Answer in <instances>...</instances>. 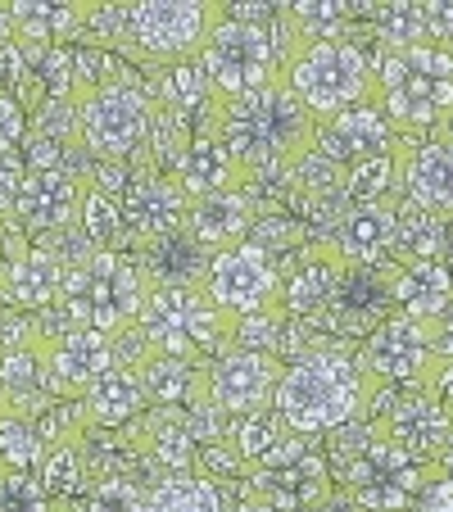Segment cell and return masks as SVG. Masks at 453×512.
Wrapping results in <instances>:
<instances>
[{
  "label": "cell",
  "instance_id": "46",
  "mask_svg": "<svg viewBox=\"0 0 453 512\" xmlns=\"http://www.w3.org/2000/svg\"><path fill=\"white\" fill-rule=\"evenodd\" d=\"M227 512H277V508H272V503H263V499H254V494H250V499H241L236 508H227Z\"/></svg>",
  "mask_w": 453,
  "mask_h": 512
},
{
  "label": "cell",
  "instance_id": "15",
  "mask_svg": "<svg viewBox=\"0 0 453 512\" xmlns=\"http://www.w3.org/2000/svg\"><path fill=\"white\" fill-rule=\"evenodd\" d=\"M395 123L386 118V109L376 105H358V109H345V114L327 118V123H318V150L327 164L336 168H358L367 164V159H381V155H395Z\"/></svg>",
  "mask_w": 453,
  "mask_h": 512
},
{
  "label": "cell",
  "instance_id": "18",
  "mask_svg": "<svg viewBox=\"0 0 453 512\" xmlns=\"http://www.w3.org/2000/svg\"><path fill=\"white\" fill-rule=\"evenodd\" d=\"M395 159H399V186H404L413 209L431 213V218L453 213V141L426 136V141H413L408 150L395 145Z\"/></svg>",
  "mask_w": 453,
  "mask_h": 512
},
{
  "label": "cell",
  "instance_id": "1",
  "mask_svg": "<svg viewBox=\"0 0 453 512\" xmlns=\"http://www.w3.org/2000/svg\"><path fill=\"white\" fill-rule=\"evenodd\" d=\"M213 105H218V136L245 177L290 173L318 145V118L299 105V96L281 78L250 96Z\"/></svg>",
  "mask_w": 453,
  "mask_h": 512
},
{
  "label": "cell",
  "instance_id": "21",
  "mask_svg": "<svg viewBox=\"0 0 453 512\" xmlns=\"http://www.w3.org/2000/svg\"><path fill=\"white\" fill-rule=\"evenodd\" d=\"M399 245V204H367V209H345L336 227L331 250L345 268H381L386 254Z\"/></svg>",
  "mask_w": 453,
  "mask_h": 512
},
{
  "label": "cell",
  "instance_id": "2",
  "mask_svg": "<svg viewBox=\"0 0 453 512\" xmlns=\"http://www.w3.org/2000/svg\"><path fill=\"white\" fill-rule=\"evenodd\" d=\"M376 395H381V386L367 377V368L354 354L318 349V354H304L281 368L272 413L290 435L313 440V435L349 426Z\"/></svg>",
  "mask_w": 453,
  "mask_h": 512
},
{
  "label": "cell",
  "instance_id": "30",
  "mask_svg": "<svg viewBox=\"0 0 453 512\" xmlns=\"http://www.w3.org/2000/svg\"><path fill=\"white\" fill-rule=\"evenodd\" d=\"M145 512H227V499H222V485H213L200 472L164 476L145 490Z\"/></svg>",
  "mask_w": 453,
  "mask_h": 512
},
{
  "label": "cell",
  "instance_id": "7",
  "mask_svg": "<svg viewBox=\"0 0 453 512\" xmlns=\"http://www.w3.org/2000/svg\"><path fill=\"white\" fill-rule=\"evenodd\" d=\"M155 105L145 91H136L132 82L114 78L105 87L78 96V132H82V150L96 164H127L145 145Z\"/></svg>",
  "mask_w": 453,
  "mask_h": 512
},
{
  "label": "cell",
  "instance_id": "25",
  "mask_svg": "<svg viewBox=\"0 0 453 512\" xmlns=\"http://www.w3.org/2000/svg\"><path fill=\"white\" fill-rule=\"evenodd\" d=\"M87 10L91 0H10L5 14H10V28L23 46H68L87 28Z\"/></svg>",
  "mask_w": 453,
  "mask_h": 512
},
{
  "label": "cell",
  "instance_id": "35",
  "mask_svg": "<svg viewBox=\"0 0 453 512\" xmlns=\"http://www.w3.org/2000/svg\"><path fill=\"white\" fill-rule=\"evenodd\" d=\"M82 481H87V463H82V440H64V445H55V449L46 454V463H41V472H37V485L46 490L50 503L73 499V494L82 490Z\"/></svg>",
  "mask_w": 453,
  "mask_h": 512
},
{
  "label": "cell",
  "instance_id": "20",
  "mask_svg": "<svg viewBox=\"0 0 453 512\" xmlns=\"http://www.w3.org/2000/svg\"><path fill=\"white\" fill-rule=\"evenodd\" d=\"M250 232H254V195L245 191V186L209 195V200H191V209H186V236H191L209 259L222 250L245 245Z\"/></svg>",
  "mask_w": 453,
  "mask_h": 512
},
{
  "label": "cell",
  "instance_id": "29",
  "mask_svg": "<svg viewBox=\"0 0 453 512\" xmlns=\"http://www.w3.org/2000/svg\"><path fill=\"white\" fill-rule=\"evenodd\" d=\"M145 408H150V399H145V381L132 363H114V368L82 395V417H87L91 426H105V431H123V426H132Z\"/></svg>",
  "mask_w": 453,
  "mask_h": 512
},
{
  "label": "cell",
  "instance_id": "8",
  "mask_svg": "<svg viewBox=\"0 0 453 512\" xmlns=\"http://www.w3.org/2000/svg\"><path fill=\"white\" fill-rule=\"evenodd\" d=\"M200 290L227 322H245L281 309V268L272 254H263L254 241H245L236 250L213 254Z\"/></svg>",
  "mask_w": 453,
  "mask_h": 512
},
{
  "label": "cell",
  "instance_id": "11",
  "mask_svg": "<svg viewBox=\"0 0 453 512\" xmlns=\"http://www.w3.org/2000/svg\"><path fill=\"white\" fill-rule=\"evenodd\" d=\"M200 68H204V78H209L213 100H236V96H250V91L277 82V59H272L268 28L222 19L209 32V41H204Z\"/></svg>",
  "mask_w": 453,
  "mask_h": 512
},
{
  "label": "cell",
  "instance_id": "28",
  "mask_svg": "<svg viewBox=\"0 0 453 512\" xmlns=\"http://www.w3.org/2000/svg\"><path fill=\"white\" fill-rule=\"evenodd\" d=\"M254 499L272 503L277 512H309L327 499V458L313 449L299 463L277 467V472H254Z\"/></svg>",
  "mask_w": 453,
  "mask_h": 512
},
{
  "label": "cell",
  "instance_id": "40",
  "mask_svg": "<svg viewBox=\"0 0 453 512\" xmlns=\"http://www.w3.org/2000/svg\"><path fill=\"white\" fill-rule=\"evenodd\" d=\"M0 512H55L37 476L23 472H0Z\"/></svg>",
  "mask_w": 453,
  "mask_h": 512
},
{
  "label": "cell",
  "instance_id": "38",
  "mask_svg": "<svg viewBox=\"0 0 453 512\" xmlns=\"http://www.w3.org/2000/svg\"><path fill=\"white\" fill-rule=\"evenodd\" d=\"M381 19V37L390 50H408V46H426V19L417 0H395V5H376Z\"/></svg>",
  "mask_w": 453,
  "mask_h": 512
},
{
  "label": "cell",
  "instance_id": "26",
  "mask_svg": "<svg viewBox=\"0 0 453 512\" xmlns=\"http://www.w3.org/2000/svg\"><path fill=\"white\" fill-rule=\"evenodd\" d=\"M141 381H145V399L155 408H200L209 404V363H195V358H173V354H150L141 363Z\"/></svg>",
  "mask_w": 453,
  "mask_h": 512
},
{
  "label": "cell",
  "instance_id": "34",
  "mask_svg": "<svg viewBox=\"0 0 453 512\" xmlns=\"http://www.w3.org/2000/svg\"><path fill=\"white\" fill-rule=\"evenodd\" d=\"M213 100L209 91V78H204L200 59H186V64H173L168 68V82H164V109L177 114L186 127H191V114H204Z\"/></svg>",
  "mask_w": 453,
  "mask_h": 512
},
{
  "label": "cell",
  "instance_id": "36",
  "mask_svg": "<svg viewBox=\"0 0 453 512\" xmlns=\"http://www.w3.org/2000/svg\"><path fill=\"white\" fill-rule=\"evenodd\" d=\"M145 445H150L155 463H164V472H168V476H191V463H195V454H200V445H195V435L186 431V426L177 422L173 413L159 417V422L150 426V435H145Z\"/></svg>",
  "mask_w": 453,
  "mask_h": 512
},
{
  "label": "cell",
  "instance_id": "24",
  "mask_svg": "<svg viewBox=\"0 0 453 512\" xmlns=\"http://www.w3.org/2000/svg\"><path fill=\"white\" fill-rule=\"evenodd\" d=\"M390 304L404 318L440 322L453 309V268L444 259H413L390 277Z\"/></svg>",
  "mask_w": 453,
  "mask_h": 512
},
{
  "label": "cell",
  "instance_id": "41",
  "mask_svg": "<svg viewBox=\"0 0 453 512\" xmlns=\"http://www.w3.org/2000/svg\"><path fill=\"white\" fill-rule=\"evenodd\" d=\"M23 136H28V109H23L14 96H5V91H0V155L19 150Z\"/></svg>",
  "mask_w": 453,
  "mask_h": 512
},
{
  "label": "cell",
  "instance_id": "5",
  "mask_svg": "<svg viewBox=\"0 0 453 512\" xmlns=\"http://www.w3.org/2000/svg\"><path fill=\"white\" fill-rule=\"evenodd\" d=\"M136 331L150 354L195 358V363H213L236 345V322L222 318L200 286H150L136 313Z\"/></svg>",
  "mask_w": 453,
  "mask_h": 512
},
{
  "label": "cell",
  "instance_id": "12",
  "mask_svg": "<svg viewBox=\"0 0 453 512\" xmlns=\"http://www.w3.org/2000/svg\"><path fill=\"white\" fill-rule=\"evenodd\" d=\"M358 363H363L367 377L381 390H390V386L422 390L431 368L440 363V327L435 322L404 318V313H390V318H381L367 331Z\"/></svg>",
  "mask_w": 453,
  "mask_h": 512
},
{
  "label": "cell",
  "instance_id": "22",
  "mask_svg": "<svg viewBox=\"0 0 453 512\" xmlns=\"http://www.w3.org/2000/svg\"><path fill=\"white\" fill-rule=\"evenodd\" d=\"M64 272L68 263L59 254L41 250V245H28L14 259H5V277H0V295L10 300V309L23 313H46L59 304L64 295Z\"/></svg>",
  "mask_w": 453,
  "mask_h": 512
},
{
  "label": "cell",
  "instance_id": "6",
  "mask_svg": "<svg viewBox=\"0 0 453 512\" xmlns=\"http://www.w3.org/2000/svg\"><path fill=\"white\" fill-rule=\"evenodd\" d=\"M281 82L295 91L299 105L309 109L318 123L376 100V64L367 59V50L349 37L309 41L304 55L290 64V73Z\"/></svg>",
  "mask_w": 453,
  "mask_h": 512
},
{
  "label": "cell",
  "instance_id": "39",
  "mask_svg": "<svg viewBox=\"0 0 453 512\" xmlns=\"http://www.w3.org/2000/svg\"><path fill=\"white\" fill-rule=\"evenodd\" d=\"M87 512H145V490L132 476H105L87 494Z\"/></svg>",
  "mask_w": 453,
  "mask_h": 512
},
{
  "label": "cell",
  "instance_id": "17",
  "mask_svg": "<svg viewBox=\"0 0 453 512\" xmlns=\"http://www.w3.org/2000/svg\"><path fill=\"white\" fill-rule=\"evenodd\" d=\"M186 209H191V200L182 195V186H177L173 173L145 168V173H136L123 191V223H127V232L145 245H159V241L182 232Z\"/></svg>",
  "mask_w": 453,
  "mask_h": 512
},
{
  "label": "cell",
  "instance_id": "19",
  "mask_svg": "<svg viewBox=\"0 0 453 512\" xmlns=\"http://www.w3.org/2000/svg\"><path fill=\"white\" fill-rule=\"evenodd\" d=\"M376 431L386 435V440H395L408 458L431 463V458H440L444 449L453 445V413L435 404L426 390H417V395L399 399V404L381 417V426H376Z\"/></svg>",
  "mask_w": 453,
  "mask_h": 512
},
{
  "label": "cell",
  "instance_id": "37",
  "mask_svg": "<svg viewBox=\"0 0 453 512\" xmlns=\"http://www.w3.org/2000/svg\"><path fill=\"white\" fill-rule=\"evenodd\" d=\"M281 435H286V426L277 422V413L272 408H263V413H250V417H236V431H232V449L245 458V463L259 467L263 458L272 454V445H277Z\"/></svg>",
  "mask_w": 453,
  "mask_h": 512
},
{
  "label": "cell",
  "instance_id": "42",
  "mask_svg": "<svg viewBox=\"0 0 453 512\" xmlns=\"http://www.w3.org/2000/svg\"><path fill=\"white\" fill-rule=\"evenodd\" d=\"M422 19H426V41L440 50H453V0H426Z\"/></svg>",
  "mask_w": 453,
  "mask_h": 512
},
{
  "label": "cell",
  "instance_id": "9",
  "mask_svg": "<svg viewBox=\"0 0 453 512\" xmlns=\"http://www.w3.org/2000/svg\"><path fill=\"white\" fill-rule=\"evenodd\" d=\"M345 481L358 512H408L417 503V494L426 490V481H431V463H417L395 440L372 431L358 445V454L349 458Z\"/></svg>",
  "mask_w": 453,
  "mask_h": 512
},
{
  "label": "cell",
  "instance_id": "3",
  "mask_svg": "<svg viewBox=\"0 0 453 512\" xmlns=\"http://www.w3.org/2000/svg\"><path fill=\"white\" fill-rule=\"evenodd\" d=\"M150 286H155V281L145 277V268L132 254L91 250L82 263H68L59 309L68 313L73 327L123 336V331L136 327V313H141Z\"/></svg>",
  "mask_w": 453,
  "mask_h": 512
},
{
  "label": "cell",
  "instance_id": "23",
  "mask_svg": "<svg viewBox=\"0 0 453 512\" xmlns=\"http://www.w3.org/2000/svg\"><path fill=\"white\" fill-rule=\"evenodd\" d=\"M340 277H345V263L331 245H309L299 254V263L290 272H281V313L286 318H309V313L336 304Z\"/></svg>",
  "mask_w": 453,
  "mask_h": 512
},
{
  "label": "cell",
  "instance_id": "44",
  "mask_svg": "<svg viewBox=\"0 0 453 512\" xmlns=\"http://www.w3.org/2000/svg\"><path fill=\"white\" fill-rule=\"evenodd\" d=\"M413 508L417 512H453V476H431Z\"/></svg>",
  "mask_w": 453,
  "mask_h": 512
},
{
  "label": "cell",
  "instance_id": "47",
  "mask_svg": "<svg viewBox=\"0 0 453 512\" xmlns=\"http://www.w3.org/2000/svg\"><path fill=\"white\" fill-rule=\"evenodd\" d=\"M0 413H5V395H0Z\"/></svg>",
  "mask_w": 453,
  "mask_h": 512
},
{
  "label": "cell",
  "instance_id": "14",
  "mask_svg": "<svg viewBox=\"0 0 453 512\" xmlns=\"http://www.w3.org/2000/svg\"><path fill=\"white\" fill-rule=\"evenodd\" d=\"M82 191H87L82 173H23L10 223L23 236H64L68 227H78Z\"/></svg>",
  "mask_w": 453,
  "mask_h": 512
},
{
  "label": "cell",
  "instance_id": "45",
  "mask_svg": "<svg viewBox=\"0 0 453 512\" xmlns=\"http://www.w3.org/2000/svg\"><path fill=\"white\" fill-rule=\"evenodd\" d=\"M422 390H426V395H431L440 408H449V413H453V358H440V363H435Z\"/></svg>",
  "mask_w": 453,
  "mask_h": 512
},
{
  "label": "cell",
  "instance_id": "33",
  "mask_svg": "<svg viewBox=\"0 0 453 512\" xmlns=\"http://www.w3.org/2000/svg\"><path fill=\"white\" fill-rule=\"evenodd\" d=\"M399 182V159L395 155H381V159H367V164L349 168L345 173V200L349 209H367V204H390L404 186L395 191Z\"/></svg>",
  "mask_w": 453,
  "mask_h": 512
},
{
  "label": "cell",
  "instance_id": "31",
  "mask_svg": "<svg viewBox=\"0 0 453 512\" xmlns=\"http://www.w3.org/2000/svg\"><path fill=\"white\" fill-rule=\"evenodd\" d=\"M46 454H50V445L37 435V422L5 408V413H0V472L37 476Z\"/></svg>",
  "mask_w": 453,
  "mask_h": 512
},
{
  "label": "cell",
  "instance_id": "4",
  "mask_svg": "<svg viewBox=\"0 0 453 512\" xmlns=\"http://www.w3.org/2000/svg\"><path fill=\"white\" fill-rule=\"evenodd\" d=\"M376 105L395 132H440L453 118V50L431 41L390 50L376 68Z\"/></svg>",
  "mask_w": 453,
  "mask_h": 512
},
{
  "label": "cell",
  "instance_id": "43",
  "mask_svg": "<svg viewBox=\"0 0 453 512\" xmlns=\"http://www.w3.org/2000/svg\"><path fill=\"white\" fill-rule=\"evenodd\" d=\"M23 155L10 150V155H0V218H14V200H19V186H23Z\"/></svg>",
  "mask_w": 453,
  "mask_h": 512
},
{
  "label": "cell",
  "instance_id": "10",
  "mask_svg": "<svg viewBox=\"0 0 453 512\" xmlns=\"http://www.w3.org/2000/svg\"><path fill=\"white\" fill-rule=\"evenodd\" d=\"M222 23V5L213 0H136L132 5V46L155 64L200 59L209 32Z\"/></svg>",
  "mask_w": 453,
  "mask_h": 512
},
{
  "label": "cell",
  "instance_id": "32",
  "mask_svg": "<svg viewBox=\"0 0 453 512\" xmlns=\"http://www.w3.org/2000/svg\"><path fill=\"white\" fill-rule=\"evenodd\" d=\"M78 227L87 232V241L96 245V250H118V245L127 241V223H123V200L109 191H100V186L87 182V191H82V213H78Z\"/></svg>",
  "mask_w": 453,
  "mask_h": 512
},
{
  "label": "cell",
  "instance_id": "16",
  "mask_svg": "<svg viewBox=\"0 0 453 512\" xmlns=\"http://www.w3.org/2000/svg\"><path fill=\"white\" fill-rule=\"evenodd\" d=\"M41 358H46L50 390H55L59 399L87 395V390L118 363L114 336L87 331V327H68L59 340H46V345H41Z\"/></svg>",
  "mask_w": 453,
  "mask_h": 512
},
{
  "label": "cell",
  "instance_id": "13",
  "mask_svg": "<svg viewBox=\"0 0 453 512\" xmlns=\"http://www.w3.org/2000/svg\"><path fill=\"white\" fill-rule=\"evenodd\" d=\"M277 381H281L277 354H259V349L232 345L227 354H218L209 363V404L232 417L263 413V408H272Z\"/></svg>",
  "mask_w": 453,
  "mask_h": 512
},
{
  "label": "cell",
  "instance_id": "27",
  "mask_svg": "<svg viewBox=\"0 0 453 512\" xmlns=\"http://www.w3.org/2000/svg\"><path fill=\"white\" fill-rule=\"evenodd\" d=\"M173 177L186 200H209V195L236 191V186L250 182V177L236 168V159L227 155L222 136H213V132H191V145H186V155Z\"/></svg>",
  "mask_w": 453,
  "mask_h": 512
}]
</instances>
